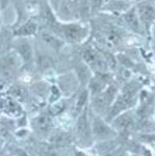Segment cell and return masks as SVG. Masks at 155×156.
<instances>
[{"label": "cell", "instance_id": "obj_2", "mask_svg": "<svg viewBox=\"0 0 155 156\" xmlns=\"http://www.w3.org/2000/svg\"><path fill=\"white\" fill-rule=\"evenodd\" d=\"M139 14L145 24H150L155 19V9L148 3H142L139 6Z\"/></svg>", "mask_w": 155, "mask_h": 156}, {"label": "cell", "instance_id": "obj_7", "mask_svg": "<svg viewBox=\"0 0 155 156\" xmlns=\"http://www.w3.org/2000/svg\"><path fill=\"white\" fill-rule=\"evenodd\" d=\"M125 20H126L127 24H128L133 30H136V31H139V30H141V26H139V19H137L136 14V12H134L133 9L127 12L126 16H125Z\"/></svg>", "mask_w": 155, "mask_h": 156}, {"label": "cell", "instance_id": "obj_1", "mask_svg": "<svg viewBox=\"0 0 155 156\" xmlns=\"http://www.w3.org/2000/svg\"><path fill=\"white\" fill-rule=\"evenodd\" d=\"M83 56H84V59H86L92 67L96 68V69H99V70L106 69L105 62L100 57V55L97 53L95 50L93 49L86 50L83 53Z\"/></svg>", "mask_w": 155, "mask_h": 156}, {"label": "cell", "instance_id": "obj_11", "mask_svg": "<svg viewBox=\"0 0 155 156\" xmlns=\"http://www.w3.org/2000/svg\"><path fill=\"white\" fill-rule=\"evenodd\" d=\"M117 124H118L119 127L123 128V129H129V128L132 127V124H133V120H132V118L130 117V115H122V117L118 120Z\"/></svg>", "mask_w": 155, "mask_h": 156}, {"label": "cell", "instance_id": "obj_18", "mask_svg": "<svg viewBox=\"0 0 155 156\" xmlns=\"http://www.w3.org/2000/svg\"><path fill=\"white\" fill-rule=\"evenodd\" d=\"M102 2H103V0H92V7H93V9H99L101 6Z\"/></svg>", "mask_w": 155, "mask_h": 156}, {"label": "cell", "instance_id": "obj_4", "mask_svg": "<svg viewBox=\"0 0 155 156\" xmlns=\"http://www.w3.org/2000/svg\"><path fill=\"white\" fill-rule=\"evenodd\" d=\"M94 132H95V135H96L97 137H100V138L108 137L112 134L111 130L109 129V128L107 127L103 122H101V121L98 120V119L95 120Z\"/></svg>", "mask_w": 155, "mask_h": 156}, {"label": "cell", "instance_id": "obj_14", "mask_svg": "<svg viewBox=\"0 0 155 156\" xmlns=\"http://www.w3.org/2000/svg\"><path fill=\"white\" fill-rule=\"evenodd\" d=\"M114 95H116V87H109L108 90H107L106 93H105V97H106L108 103L111 102L112 99H114Z\"/></svg>", "mask_w": 155, "mask_h": 156}, {"label": "cell", "instance_id": "obj_19", "mask_svg": "<svg viewBox=\"0 0 155 156\" xmlns=\"http://www.w3.org/2000/svg\"><path fill=\"white\" fill-rule=\"evenodd\" d=\"M77 156H83V154H82V153H80V152H79L78 154H77Z\"/></svg>", "mask_w": 155, "mask_h": 156}, {"label": "cell", "instance_id": "obj_8", "mask_svg": "<svg viewBox=\"0 0 155 156\" xmlns=\"http://www.w3.org/2000/svg\"><path fill=\"white\" fill-rule=\"evenodd\" d=\"M18 51L19 53L21 54V56L28 62V60L31 59V56H32V50H31V47L29 45V43L27 42H22L19 44L18 46Z\"/></svg>", "mask_w": 155, "mask_h": 156}, {"label": "cell", "instance_id": "obj_5", "mask_svg": "<svg viewBox=\"0 0 155 156\" xmlns=\"http://www.w3.org/2000/svg\"><path fill=\"white\" fill-rule=\"evenodd\" d=\"M77 133L82 140H86L90 137V130H89V124H87V118L86 115L83 114L78 119L77 123Z\"/></svg>", "mask_w": 155, "mask_h": 156}, {"label": "cell", "instance_id": "obj_3", "mask_svg": "<svg viewBox=\"0 0 155 156\" xmlns=\"http://www.w3.org/2000/svg\"><path fill=\"white\" fill-rule=\"evenodd\" d=\"M64 31L66 37L70 40H73V41L80 40L86 34L84 29L82 27L78 26V25H68V26H66L64 28Z\"/></svg>", "mask_w": 155, "mask_h": 156}, {"label": "cell", "instance_id": "obj_10", "mask_svg": "<svg viewBox=\"0 0 155 156\" xmlns=\"http://www.w3.org/2000/svg\"><path fill=\"white\" fill-rule=\"evenodd\" d=\"M37 29V25L32 22H28L25 25L20 28L18 31H17V34H20V36H30V34H33Z\"/></svg>", "mask_w": 155, "mask_h": 156}, {"label": "cell", "instance_id": "obj_9", "mask_svg": "<svg viewBox=\"0 0 155 156\" xmlns=\"http://www.w3.org/2000/svg\"><path fill=\"white\" fill-rule=\"evenodd\" d=\"M107 104H108V101H107L105 94H101V95H97L96 98H95L94 101V107L95 109L98 112H102L106 109Z\"/></svg>", "mask_w": 155, "mask_h": 156}, {"label": "cell", "instance_id": "obj_13", "mask_svg": "<svg viewBox=\"0 0 155 156\" xmlns=\"http://www.w3.org/2000/svg\"><path fill=\"white\" fill-rule=\"evenodd\" d=\"M86 99H87L86 92H82L78 98V101H77V108H78V109H80V108L83 106L84 103L86 102Z\"/></svg>", "mask_w": 155, "mask_h": 156}, {"label": "cell", "instance_id": "obj_12", "mask_svg": "<svg viewBox=\"0 0 155 156\" xmlns=\"http://www.w3.org/2000/svg\"><path fill=\"white\" fill-rule=\"evenodd\" d=\"M42 40L46 43L47 45H49V46H51V47H53V48H59L61 47V42L58 41V40L56 39V37H52V36H50V34H42Z\"/></svg>", "mask_w": 155, "mask_h": 156}, {"label": "cell", "instance_id": "obj_17", "mask_svg": "<svg viewBox=\"0 0 155 156\" xmlns=\"http://www.w3.org/2000/svg\"><path fill=\"white\" fill-rule=\"evenodd\" d=\"M54 143L57 145H64L65 143H66V136H64V135H57L55 137V140H54Z\"/></svg>", "mask_w": 155, "mask_h": 156}, {"label": "cell", "instance_id": "obj_6", "mask_svg": "<svg viewBox=\"0 0 155 156\" xmlns=\"http://www.w3.org/2000/svg\"><path fill=\"white\" fill-rule=\"evenodd\" d=\"M51 121L47 115H40L36 120V127L37 131L41 133H47L50 130Z\"/></svg>", "mask_w": 155, "mask_h": 156}, {"label": "cell", "instance_id": "obj_20", "mask_svg": "<svg viewBox=\"0 0 155 156\" xmlns=\"http://www.w3.org/2000/svg\"><path fill=\"white\" fill-rule=\"evenodd\" d=\"M105 156H109V155H105Z\"/></svg>", "mask_w": 155, "mask_h": 156}, {"label": "cell", "instance_id": "obj_16", "mask_svg": "<svg viewBox=\"0 0 155 156\" xmlns=\"http://www.w3.org/2000/svg\"><path fill=\"white\" fill-rule=\"evenodd\" d=\"M83 0H69V3L73 9H78L79 6L82 4Z\"/></svg>", "mask_w": 155, "mask_h": 156}, {"label": "cell", "instance_id": "obj_15", "mask_svg": "<svg viewBox=\"0 0 155 156\" xmlns=\"http://www.w3.org/2000/svg\"><path fill=\"white\" fill-rule=\"evenodd\" d=\"M91 87H92V90H93V92L96 94V93H98L102 89V83H100V82L98 81H93L92 82V84H91Z\"/></svg>", "mask_w": 155, "mask_h": 156}]
</instances>
